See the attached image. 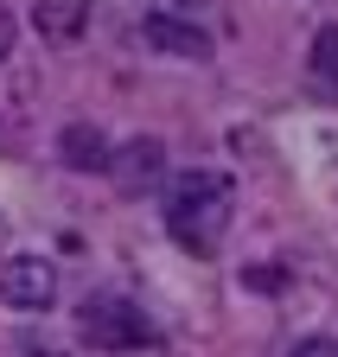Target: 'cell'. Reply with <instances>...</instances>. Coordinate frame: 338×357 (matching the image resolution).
<instances>
[{
	"label": "cell",
	"instance_id": "cell-1",
	"mask_svg": "<svg viewBox=\"0 0 338 357\" xmlns=\"http://www.w3.org/2000/svg\"><path fill=\"white\" fill-rule=\"evenodd\" d=\"M166 230L192 255H210L230 230V178L217 166H192L166 185Z\"/></svg>",
	"mask_w": 338,
	"mask_h": 357
},
{
	"label": "cell",
	"instance_id": "cell-2",
	"mask_svg": "<svg viewBox=\"0 0 338 357\" xmlns=\"http://www.w3.org/2000/svg\"><path fill=\"white\" fill-rule=\"evenodd\" d=\"M77 332L90 338V344H102V351H135V344H147V338H153V332H147V319H141L128 300H83Z\"/></svg>",
	"mask_w": 338,
	"mask_h": 357
},
{
	"label": "cell",
	"instance_id": "cell-3",
	"mask_svg": "<svg viewBox=\"0 0 338 357\" xmlns=\"http://www.w3.org/2000/svg\"><path fill=\"white\" fill-rule=\"evenodd\" d=\"M0 300L13 312H45L58 300V268L45 255H7L0 261Z\"/></svg>",
	"mask_w": 338,
	"mask_h": 357
},
{
	"label": "cell",
	"instance_id": "cell-4",
	"mask_svg": "<svg viewBox=\"0 0 338 357\" xmlns=\"http://www.w3.org/2000/svg\"><path fill=\"white\" fill-rule=\"evenodd\" d=\"M109 178H115L128 198L153 192L160 178H166V147L153 141V134H135V141H121V147H115V160H109Z\"/></svg>",
	"mask_w": 338,
	"mask_h": 357
},
{
	"label": "cell",
	"instance_id": "cell-5",
	"mask_svg": "<svg viewBox=\"0 0 338 357\" xmlns=\"http://www.w3.org/2000/svg\"><path fill=\"white\" fill-rule=\"evenodd\" d=\"M58 160H64L70 172H109L115 147H109V134H102L96 121H70V128L58 134Z\"/></svg>",
	"mask_w": 338,
	"mask_h": 357
},
{
	"label": "cell",
	"instance_id": "cell-6",
	"mask_svg": "<svg viewBox=\"0 0 338 357\" xmlns=\"http://www.w3.org/2000/svg\"><path fill=\"white\" fill-rule=\"evenodd\" d=\"M141 38L153 45V52H166V58H204L210 52V38L192 20H173V13H147L141 20Z\"/></svg>",
	"mask_w": 338,
	"mask_h": 357
},
{
	"label": "cell",
	"instance_id": "cell-7",
	"mask_svg": "<svg viewBox=\"0 0 338 357\" xmlns=\"http://www.w3.org/2000/svg\"><path fill=\"white\" fill-rule=\"evenodd\" d=\"M32 26H38V38L70 45V38H83V26H90V0H32Z\"/></svg>",
	"mask_w": 338,
	"mask_h": 357
},
{
	"label": "cell",
	"instance_id": "cell-8",
	"mask_svg": "<svg viewBox=\"0 0 338 357\" xmlns=\"http://www.w3.org/2000/svg\"><path fill=\"white\" fill-rule=\"evenodd\" d=\"M307 77L325 89V96H338V20L313 32V52H307Z\"/></svg>",
	"mask_w": 338,
	"mask_h": 357
},
{
	"label": "cell",
	"instance_id": "cell-9",
	"mask_svg": "<svg viewBox=\"0 0 338 357\" xmlns=\"http://www.w3.org/2000/svg\"><path fill=\"white\" fill-rule=\"evenodd\" d=\"M287 357H338V338H325V332H319V338H300Z\"/></svg>",
	"mask_w": 338,
	"mask_h": 357
},
{
	"label": "cell",
	"instance_id": "cell-10",
	"mask_svg": "<svg viewBox=\"0 0 338 357\" xmlns=\"http://www.w3.org/2000/svg\"><path fill=\"white\" fill-rule=\"evenodd\" d=\"M13 32H20V26H13V13H7V7H0V58H7V52H13Z\"/></svg>",
	"mask_w": 338,
	"mask_h": 357
},
{
	"label": "cell",
	"instance_id": "cell-11",
	"mask_svg": "<svg viewBox=\"0 0 338 357\" xmlns=\"http://www.w3.org/2000/svg\"><path fill=\"white\" fill-rule=\"evenodd\" d=\"M32 357H64V351H32Z\"/></svg>",
	"mask_w": 338,
	"mask_h": 357
}]
</instances>
